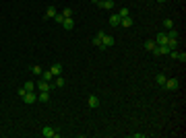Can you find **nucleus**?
<instances>
[{
  "mask_svg": "<svg viewBox=\"0 0 186 138\" xmlns=\"http://www.w3.org/2000/svg\"><path fill=\"white\" fill-rule=\"evenodd\" d=\"M42 136L44 138H60V132L54 130V128H50V126H44L42 128Z\"/></svg>",
  "mask_w": 186,
  "mask_h": 138,
  "instance_id": "nucleus-1",
  "label": "nucleus"
},
{
  "mask_svg": "<svg viewBox=\"0 0 186 138\" xmlns=\"http://www.w3.org/2000/svg\"><path fill=\"white\" fill-rule=\"evenodd\" d=\"M35 89H37V91H52V89H54V82H46V81H37L35 82Z\"/></svg>",
  "mask_w": 186,
  "mask_h": 138,
  "instance_id": "nucleus-2",
  "label": "nucleus"
},
{
  "mask_svg": "<svg viewBox=\"0 0 186 138\" xmlns=\"http://www.w3.org/2000/svg\"><path fill=\"white\" fill-rule=\"evenodd\" d=\"M112 46H114V37H112V35H105V33H104L99 47H101V50H105V47H112Z\"/></svg>",
  "mask_w": 186,
  "mask_h": 138,
  "instance_id": "nucleus-3",
  "label": "nucleus"
},
{
  "mask_svg": "<svg viewBox=\"0 0 186 138\" xmlns=\"http://www.w3.org/2000/svg\"><path fill=\"white\" fill-rule=\"evenodd\" d=\"M163 87H165L168 91H176V89L180 87V81H178V79H168V81H165V85H163Z\"/></svg>",
  "mask_w": 186,
  "mask_h": 138,
  "instance_id": "nucleus-4",
  "label": "nucleus"
},
{
  "mask_svg": "<svg viewBox=\"0 0 186 138\" xmlns=\"http://www.w3.org/2000/svg\"><path fill=\"white\" fill-rule=\"evenodd\" d=\"M87 105H89L91 109H97V107H99V97H97V95H89V97H87Z\"/></svg>",
  "mask_w": 186,
  "mask_h": 138,
  "instance_id": "nucleus-5",
  "label": "nucleus"
},
{
  "mask_svg": "<svg viewBox=\"0 0 186 138\" xmlns=\"http://www.w3.org/2000/svg\"><path fill=\"white\" fill-rule=\"evenodd\" d=\"M23 101H25L27 105L35 103V101H37V93H35V91H29V93H27V95L23 97Z\"/></svg>",
  "mask_w": 186,
  "mask_h": 138,
  "instance_id": "nucleus-6",
  "label": "nucleus"
},
{
  "mask_svg": "<svg viewBox=\"0 0 186 138\" xmlns=\"http://www.w3.org/2000/svg\"><path fill=\"white\" fill-rule=\"evenodd\" d=\"M56 14H58V11H56V6H48V11L44 12V19H46V21H50V19H54Z\"/></svg>",
  "mask_w": 186,
  "mask_h": 138,
  "instance_id": "nucleus-7",
  "label": "nucleus"
},
{
  "mask_svg": "<svg viewBox=\"0 0 186 138\" xmlns=\"http://www.w3.org/2000/svg\"><path fill=\"white\" fill-rule=\"evenodd\" d=\"M153 41H155L157 46H165V43H168V33H157V37H155Z\"/></svg>",
  "mask_w": 186,
  "mask_h": 138,
  "instance_id": "nucleus-8",
  "label": "nucleus"
},
{
  "mask_svg": "<svg viewBox=\"0 0 186 138\" xmlns=\"http://www.w3.org/2000/svg\"><path fill=\"white\" fill-rule=\"evenodd\" d=\"M120 21H122V17H120L118 12L110 14V25H112V27H120Z\"/></svg>",
  "mask_w": 186,
  "mask_h": 138,
  "instance_id": "nucleus-9",
  "label": "nucleus"
},
{
  "mask_svg": "<svg viewBox=\"0 0 186 138\" xmlns=\"http://www.w3.org/2000/svg\"><path fill=\"white\" fill-rule=\"evenodd\" d=\"M50 72H52L54 76H60V74H62V64H60V62H56V64H52V68H50Z\"/></svg>",
  "mask_w": 186,
  "mask_h": 138,
  "instance_id": "nucleus-10",
  "label": "nucleus"
},
{
  "mask_svg": "<svg viewBox=\"0 0 186 138\" xmlns=\"http://www.w3.org/2000/svg\"><path fill=\"white\" fill-rule=\"evenodd\" d=\"M39 76H42V81H46V82H54V74H52L50 70H44Z\"/></svg>",
  "mask_w": 186,
  "mask_h": 138,
  "instance_id": "nucleus-11",
  "label": "nucleus"
},
{
  "mask_svg": "<svg viewBox=\"0 0 186 138\" xmlns=\"http://www.w3.org/2000/svg\"><path fill=\"white\" fill-rule=\"evenodd\" d=\"M37 101L48 103V101H50V93H48V91H39V93H37Z\"/></svg>",
  "mask_w": 186,
  "mask_h": 138,
  "instance_id": "nucleus-12",
  "label": "nucleus"
},
{
  "mask_svg": "<svg viewBox=\"0 0 186 138\" xmlns=\"http://www.w3.org/2000/svg\"><path fill=\"white\" fill-rule=\"evenodd\" d=\"M165 47H168L170 52H172V50H178V47H180V43H178V37H176V39H168Z\"/></svg>",
  "mask_w": 186,
  "mask_h": 138,
  "instance_id": "nucleus-13",
  "label": "nucleus"
},
{
  "mask_svg": "<svg viewBox=\"0 0 186 138\" xmlns=\"http://www.w3.org/2000/svg\"><path fill=\"white\" fill-rule=\"evenodd\" d=\"M62 27H64L66 31H70V29H75V21H72V17H68V19H64V21H62Z\"/></svg>",
  "mask_w": 186,
  "mask_h": 138,
  "instance_id": "nucleus-14",
  "label": "nucleus"
},
{
  "mask_svg": "<svg viewBox=\"0 0 186 138\" xmlns=\"http://www.w3.org/2000/svg\"><path fill=\"white\" fill-rule=\"evenodd\" d=\"M99 6H101V8H105V11H112V8L116 6V2H114V0H104Z\"/></svg>",
  "mask_w": 186,
  "mask_h": 138,
  "instance_id": "nucleus-15",
  "label": "nucleus"
},
{
  "mask_svg": "<svg viewBox=\"0 0 186 138\" xmlns=\"http://www.w3.org/2000/svg\"><path fill=\"white\" fill-rule=\"evenodd\" d=\"M120 27H124V29L132 27V17H122V21H120Z\"/></svg>",
  "mask_w": 186,
  "mask_h": 138,
  "instance_id": "nucleus-16",
  "label": "nucleus"
},
{
  "mask_svg": "<svg viewBox=\"0 0 186 138\" xmlns=\"http://www.w3.org/2000/svg\"><path fill=\"white\" fill-rule=\"evenodd\" d=\"M165 81H168V79H165V74H163V72H157V74H155V82H157L159 87H163Z\"/></svg>",
  "mask_w": 186,
  "mask_h": 138,
  "instance_id": "nucleus-17",
  "label": "nucleus"
},
{
  "mask_svg": "<svg viewBox=\"0 0 186 138\" xmlns=\"http://www.w3.org/2000/svg\"><path fill=\"white\" fill-rule=\"evenodd\" d=\"M101 37H104V31H99V33L95 35V37L91 39V43L93 46H99V43H101Z\"/></svg>",
  "mask_w": 186,
  "mask_h": 138,
  "instance_id": "nucleus-18",
  "label": "nucleus"
},
{
  "mask_svg": "<svg viewBox=\"0 0 186 138\" xmlns=\"http://www.w3.org/2000/svg\"><path fill=\"white\" fill-rule=\"evenodd\" d=\"M23 89H25L27 93H29V91H35V82H33V81H27V82L23 85Z\"/></svg>",
  "mask_w": 186,
  "mask_h": 138,
  "instance_id": "nucleus-19",
  "label": "nucleus"
},
{
  "mask_svg": "<svg viewBox=\"0 0 186 138\" xmlns=\"http://www.w3.org/2000/svg\"><path fill=\"white\" fill-rule=\"evenodd\" d=\"M155 46H157V43H155L153 39H147V41H145V50H149V52H151V50H155Z\"/></svg>",
  "mask_w": 186,
  "mask_h": 138,
  "instance_id": "nucleus-20",
  "label": "nucleus"
},
{
  "mask_svg": "<svg viewBox=\"0 0 186 138\" xmlns=\"http://www.w3.org/2000/svg\"><path fill=\"white\" fill-rule=\"evenodd\" d=\"M54 87H64V79L62 76H54Z\"/></svg>",
  "mask_w": 186,
  "mask_h": 138,
  "instance_id": "nucleus-21",
  "label": "nucleus"
},
{
  "mask_svg": "<svg viewBox=\"0 0 186 138\" xmlns=\"http://www.w3.org/2000/svg\"><path fill=\"white\" fill-rule=\"evenodd\" d=\"M163 27H165L168 31H170V29H174V21H172V19H165V21H163Z\"/></svg>",
  "mask_w": 186,
  "mask_h": 138,
  "instance_id": "nucleus-22",
  "label": "nucleus"
},
{
  "mask_svg": "<svg viewBox=\"0 0 186 138\" xmlns=\"http://www.w3.org/2000/svg\"><path fill=\"white\" fill-rule=\"evenodd\" d=\"M118 14H120V17H130V11H128L126 6H122V8L118 11Z\"/></svg>",
  "mask_w": 186,
  "mask_h": 138,
  "instance_id": "nucleus-23",
  "label": "nucleus"
},
{
  "mask_svg": "<svg viewBox=\"0 0 186 138\" xmlns=\"http://www.w3.org/2000/svg\"><path fill=\"white\" fill-rule=\"evenodd\" d=\"M176 37H178V31H176V29H170V31H168V39H176Z\"/></svg>",
  "mask_w": 186,
  "mask_h": 138,
  "instance_id": "nucleus-24",
  "label": "nucleus"
},
{
  "mask_svg": "<svg viewBox=\"0 0 186 138\" xmlns=\"http://www.w3.org/2000/svg\"><path fill=\"white\" fill-rule=\"evenodd\" d=\"M62 17H64V19L72 17V8H64V11H62Z\"/></svg>",
  "mask_w": 186,
  "mask_h": 138,
  "instance_id": "nucleus-25",
  "label": "nucleus"
},
{
  "mask_svg": "<svg viewBox=\"0 0 186 138\" xmlns=\"http://www.w3.org/2000/svg\"><path fill=\"white\" fill-rule=\"evenodd\" d=\"M176 60H180V62H186V54H184V52H178V54H176Z\"/></svg>",
  "mask_w": 186,
  "mask_h": 138,
  "instance_id": "nucleus-26",
  "label": "nucleus"
},
{
  "mask_svg": "<svg viewBox=\"0 0 186 138\" xmlns=\"http://www.w3.org/2000/svg\"><path fill=\"white\" fill-rule=\"evenodd\" d=\"M54 21H56V23H60V25H62V21H64V17H62V12H60V14H56V17H54Z\"/></svg>",
  "mask_w": 186,
  "mask_h": 138,
  "instance_id": "nucleus-27",
  "label": "nucleus"
},
{
  "mask_svg": "<svg viewBox=\"0 0 186 138\" xmlns=\"http://www.w3.org/2000/svg\"><path fill=\"white\" fill-rule=\"evenodd\" d=\"M31 70H33L35 74H42V72H44V70H42V66H31Z\"/></svg>",
  "mask_w": 186,
  "mask_h": 138,
  "instance_id": "nucleus-28",
  "label": "nucleus"
},
{
  "mask_svg": "<svg viewBox=\"0 0 186 138\" xmlns=\"http://www.w3.org/2000/svg\"><path fill=\"white\" fill-rule=\"evenodd\" d=\"M17 95H19V97H21V99H23L25 95H27V91H25L23 87H21V89H19V91H17Z\"/></svg>",
  "mask_w": 186,
  "mask_h": 138,
  "instance_id": "nucleus-29",
  "label": "nucleus"
},
{
  "mask_svg": "<svg viewBox=\"0 0 186 138\" xmlns=\"http://www.w3.org/2000/svg\"><path fill=\"white\" fill-rule=\"evenodd\" d=\"M147 134H143V132H132V138H145Z\"/></svg>",
  "mask_w": 186,
  "mask_h": 138,
  "instance_id": "nucleus-30",
  "label": "nucleus"
},
{
  "mask_svg": "<svg viewBox=\"0 0 186 138\" xmlns=\"http://www.w3.org/2000/svg\"><path fill=\"white\" fill-rule=\"evenodd\" d=\"M93 4H101V2H104V0H91Z\"/></svg>",
  "mask_w": 186,
  "mask_h": 138,
  "instance_id": "nucleus-31",
  "label": "nucleus"
},
{
  "mask_svg": "<svg viewBox=\"0 0 186 138\" xmlns=\"http://www.w3.org/2000/svg\"><path fill=\"white\" fill-rule=\"evenodd\" d=\"M155 2H165V0H155Z\"/></svg>",
  "mask_w": 186,
  "mask_h": 138,
  "instance_id": "nucleus-32",
  "label": "nucleus"
}]
</instances>
